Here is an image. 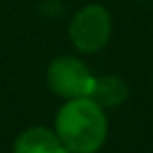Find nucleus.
<instances>
[{"instance_id":"nucleus-4","label":"nucleus","mask_w":153,"mask_h":153,"mask_svg":"<svg viewBox=\"0 0 153 153\" xmlns=\"http://www.w3.org/2000/svg\"><path fill=\"white\" fill-rule=\"evenodd\" d=\"M13 153H69V151L65 149V145L61 143L57 132L36 126V128L25 130L15 140Z\"/></svg>"},{"instance_id":"nucleus-1","label":"nucleus","mask_w":153,"mask_h":153,"mask_svg":"<svg viewBox=\"0 0 153 153\" xmlns=\"http://www.w3.org/2000/svg\"><path fill=\"white\" fill-rule=\"evenodd\" d=\"M55 126L69 153H94L107 138V115L88 97L67 101L59 109Z\"/></svg>"},{"instance_id":"nucleus-3","label":"nucleus","mask_w":153,"mask_h":153,"mask_svg":"<svg viewBox=\"0 0 153 153\" xmlns=\"http://www.w3.org/2000/svg\"><path fill=\"white\" fill-rule=\"evenodd\" d=\"M94 76L76 57H59L48 67V86L63 99H86L90 97Z\"/></svg>"},{"instance_id":"nucleus-2","label":"nucleus","mask_w":153,"mask_h":153,"mask_svg":"<svg viewBox=\"0 0 153 153\" xmlns=\"http://www.w3.org/2000/svg\"><path fill=\"white\" fill-rule=\"evenodd\" d=\"M111 36V17L109 11L101 4L84 7L76 13L69 25L71 44L82 53H97L101 51Z\"/></svg>"},{"instance_id":"nucleus-5","label":"nucleus","mask_w":153,"mask_h":153,"mask_svg":"<svg viewBox=\"0 0 153 153\" xmlns=\"http://www.w3.org/2000/svg\"><path fill=\"white\" fill-rule=\"evenodd\" d=\"M126 94H128V88L120 78L101 76V78H94L88 99H92L99 107L105 109V107H117L120 103H124Z\"/></svg>"}]
</instances>
